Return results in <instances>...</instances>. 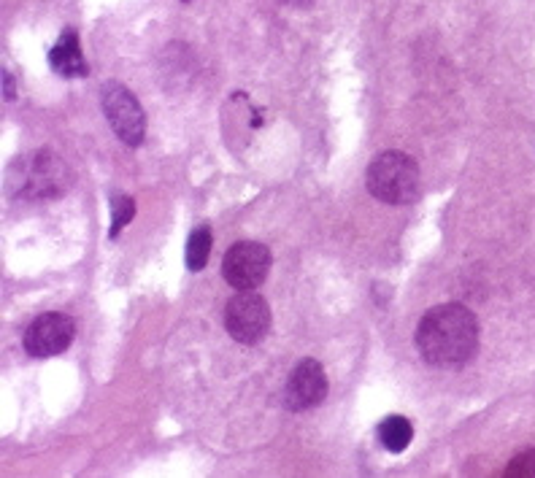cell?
<instances>
[{"instance_id": "obj_1", "label": "cell", "mask_w": 535, "mask_h": 478, "mask_svg": "<svg viewBox=\"0 0 535 478\" xmlns=\"http://www.w3.org/2000/svg\"><path fill=\"white\" fill-rule=\"evenodd\" d=\"M417 349L433 368H460L479 352V319L463 303L430 308L417 325Z\"/></svg>"}, {"instance_id": "obj_2", "label": "cell", "mask_w": 535, "mask_h": 478, "mask_svg": "<svg viewBox=\"0 0 535 478\" xmlns=\"http://www.w3.org/2000/svg\"><path fill=\"white\" fill-rule=\"evenodd\" d=\"M365 181L373 198L390 206H409L419 198V165L395 149L379 154L368 165Z\"/></svg>"}, {"instance_id": "obj_3", "label": "cell", "mask_w": 535, "mask_h": 478, "mask_svg": "<svg viewBox=\"0 0 535 478\" xmlns=\"http://www.w3.org/2000/svg\"><path fill=\"white\" fill-rule=\"evenodd\" d=\"M225 330L238 343L254 346L271 330V308L254 289H244L227 300L225 306Z\"/></svg>"}, {"instance_id": "obj_4", "label": "cell", "mask_w": 535, "mask_h": 478, "mask_svg": "<svg viewBox=\"0 0 535 478\" xmlns=\"http://www.w3.org/2000/svg\"><path fill=\"white\" fill-rule=\"evenodd\" d=\"M103 114L114 127L117 138H122L127 146H141L146 136V114L136 95L127 90L125 84L109 82L100 92Z\"/></svg>"}, {"instance_id": "obj_5", "label": "cell", "mask_w": 535, "mask_h": 478, "mask_svg": "<svg viewBox=\"0 0 535 478\" xmlns=\"http://www.w3.org/2000/svg\"><path fill=\"white\" fill-rule=\"evenodd\" d=\"M271 249L257 241H241L230 246L222 260V276L233 289H257L271 271Z\"/></svg>"}, {"instance_id": "obj_6", "label": "cell", "mask_w": 535, "mask_h": 478, "mask_svg": "<svg viewBox=\"0 0 535 478\" xmlns=\"http://www.w3.org/2000/svg\"><path fill=\"white\" fill-rule=\"evenodd\" d=\"M73 335H76V322H73L68 314H41L36 316L30 327L25 330V352L30 357H55V354H63L68 346L73 343Z\"/></svg>"}, {"instance_id": "obj_7", "label": "cell", "mask_w": 535, "mask_h": 478, "mask_svg": "<svg viewBox=\"0 0 535 478\" xmlns=\"http://www.w3.org/2000/svg\"><path fill=\"white\" fill-rule=\"evenodd\" d=\"M327 395V376L325 368L317 360H303L298 368L292 370L284 389V403L290 411L300 414L309 408L319 406Z\"/></svg>"}, {"instance_id": "obj_8", "label": "cell", "mask_w": 535, "mask_h": 478, "mask_svg": "<svg viewBox=\"0 0 535 478\" xmlns=\"http://www.w3.org/2000/svg\"><path fill=\"white\" fill-rule=\"evenodd\" d=\"M68 168L65 163L52 154L49 149H41V152L30 160V171L25 173V195H33V198H60L63 190L68 187Z\"/></svg>"}, {"instance_id": "obj_9", "label": "cell", "mask_w": 535, "mask_h": 478, "mask_svg": "<svg viewBox=\"0 0 535 478\" xmlns=\"http://www.w3.org/2000/svg\"><path fill=\"white\" fill-rule=\"evenodd\" d=\"M49 65L52 71H57L65 79H76V76H87V60L82 55V46H79V36L73 30H63V36L57 38V44L49 52Z\"/></svg>"}, {"instance_id": "obj_10", "label": "cell", "mask_w": 535, "mask_h": 478, "mask_svg": "<svg viewBox=\"0 0 535 478\" xmlns=\"http://www.w3.org/2000/svg\"><path fill=\"white\" fill-rule=\"evenodd\" d=\"M411 438H414V424L406 416H387L379 424L381 446L392 451V454H400L403 449H409Z\"/></svg>"}, {"instance_id": "obj_11", "label": "cell", "mask_w": 535, "mask_h": 478, "mask_svg": "<svg viewBox=\"0 0 535 478\" xmlns=\"http://www.w3.org/2000/svg\"><path fill=\"white\" fill-rule=\"evenodd\" d=\"M211 254V227L203 225L198 230H192L190 241H187V268L192 273L203 271L209 265Z\"/></svg>"}, {"instance_id": "obj_12", "label": "cell", "mask_w": 535, "mask_h": 478, "mask_svg": "<svg viewBox=\"0 0 535 478\" xmlns=\"http://www.w3.org/2000/svg\"><path fill=\"white\" fill-rule=\"evenodd\" d=\"M133 217H136V203H133V198L125 195V192H114V195H111V238H117V235L130 225V219Z\"/></svg>"}, {"instance_id": "obj_13", "label": "cell", "mask_w": 535, "mask_h": 478, "mask_svg": "<svg viewBox=\"0 0 535 478\" xmlns=\"http://www.w3.org/2000/svg\"><path fill=\"white\" fill-rule=\"evenodd\" d=\"M506 476H535V449L522 451L514 460L508 462Z\"/></svg>"}, {"instance_id": "obj_14", "label": "cell", "mask_w": 535, "mask_h": 478, "mask_svg": "<svg viewBox=\"0 0 535 478\" xmlns=\"http://www.w3.org/2000/svg\"><path fill=\"white\" fill-rule=\"evenodd\" d=\"M3 84H6V90H3V98L14 100L17 90H14V79L9 76V71H3Z\"/></svg>"}, {"instance_id": "obj_15", "label": "cell", "mask_w": 535, "mask_h": 478, "mask_svg": "<svg viewBox=\"0 0 535 478\" xmlns=\"http://www.w3.org/2000/svg\"><path fill=\"white\" fill-rule=\"evenodd\" d=\"M287 6H295V9H309L314 0H284Z\"/></svg>"}]
</instances>
